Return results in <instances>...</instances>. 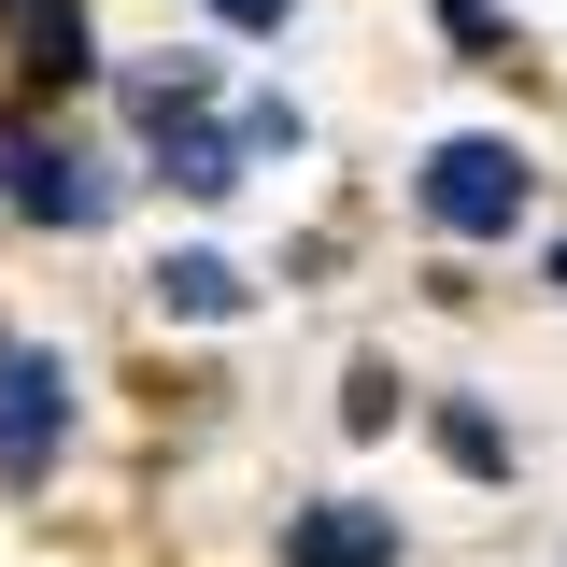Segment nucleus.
Masks as SVG:
<instances>
[{"label":"nucleus","mask_w":567,"mask_h":567,"mask_svg":"<svg viewBox=\"0 0 567 567\" xmlns=\"http://www.w3.org/2000/svg\"><path fill=\"white\" fill-rule=\"evenodd\" d=\"M341 425L369 440V425H398V369H354V398H341Z\"/></svg>","instance_id":"f8f14e48"},{"label":"nucleus","mask_w":567,"mask_h":567,"mask_svg":"<svg viewBox=\"0 0 567 567\" xmlns=\"http://www.w3.org/2000/svg\"><path fill=\"white\" fill-rule=\"evenodd\" d=\"M14 29H29V71H43V85H85V71H100L85 0H14Z\"/></svg>","instance_id":"423d86ee"},{"label":"nucleus","mask_w":567,"mask_h":567,"mask_svg":"<svg viewBox=\"0 0 567 567\" xmlns=\"http://www.w3.org/2000/svg\"><path fill=\"white\" fill-rule=\"evenodd\" d=\"M156 171H171L185 199H227V185H241V128H213V114H156Z\"/></svg>","instance_id":"39448f33"},{"label":"nucleus","mask_w":567,"mask_h":567,"mask_svg":"<svg viewBox=\"0 0 567 567\" xmlns=\"http://www.w3.org/2000/svg\"><path fill=\"white\" fill-rule=\"evenodd\" d=\"M227 29H298V0H213Z\"/></svg>","instance_id":"ddd939ff"},{"label":"nucleus","mask_w":567,"mask_h":567,"mask_svg":"<svg viewBox=\"0 0 567 567\" xmlns=\"http://www.w3.org/2000/svg\"><path fill=\"white\" fill-rule=\"evenodd\" d=\"M525 199H539V171H525L496 128H454V142L412 171V213L440 227V241H511V227H525Z\"/></svg>","instance_id":"f257e3e1"},{"label":"nucleus","mask_w":567,"mask_h":567,"mask_svg":"<svg viewBox=\"0 0 567 567\" xmlns=\"http://www.w3.org/2000/svg\"><path fill=\"white\" fill-rule=\"evenodd\" d=\"M425 425H440V454H454L468 483H511V425H496L483 398H440V412H425Z\"/></svg>","instance_id":"6e6552de"},{"label":"nucleus","mask_w":567,"mask_h":567,"mask_svg":"<svg viewBox=\"0 0 567 567\" xmlns=\"http://www.w3.org/2000/svg\"><path fill=\"white\" fill-rule=\"evenodd\" d=\"M71 440V354L58 341H0V483H43Z\"/></svg>","instance_id":"7ed1b4c3"},{"label":"nucleus","mask_w":567,"mask_h":567,"mask_svg":"<svg viewBox=\"0 0 567 567\" xmlns=\"http://www.w3.org/2000/svg\"><path fill=\"white\" fill-rule=\"evenodd\" d=\"M241 298H256L241 256H171V270H156V312H185V327H227Z\"/></svg>","instance_id":"0eeeda50"},{"label":"nucleus","mask_w":567,"mask_h":567,"mask_svg":"<svg viewBox=\"0 0 567 567\" xmlns=\"http://www.w3.org/2000/svg\"><path fill=\"white\" fill-rule=\"evenodd\" d=\"M554 284H567V241H554Z\"/></svg>","instance_id":"4468645a"},{"label":"nucleus","mask_w":567,"mask_h":567,"mask_svg":"<svg viewBox=\"0 0 567 567\" xmlns=\"http://www.w3.org/2000/svg\"><path fill=\"white\" fill-rule=\"evenodd\" d=\"M128 114H213V58H171V71H128Z\"/></svg>","instance_id":"1a4fd4ad"},{"label":"nucleus","mask_w":567,"mask_h":567,"mask_svg":"<svg viewBox=\"0 0 567 567\" xmlns=\"http://www.w3.org/2000/svg\"><path fill=\"white\" fill-rule=\"evenodd\" d=\"M114 199H128V185H114L85 142L0 114V213H29V227H114Z\"/></svg>","instance_id":"f03ea898"},{"label":"nucleus","mask_w":567,"mask_h":567,"mask_svg":"<svg viewBox=\"0 0 567 567\" xmlns=\"http://www.w3.org/2000/svg\"><path fill=\"white\" fill-rule=\"evenodd\" d=\"M241 156H312V114L298 100H241Z\"/></svg>","instance_id":"9b49d317"},{"label":"nucleus","mask_w":567,"mask_h":567,"mask_svg":"<svg viewBox=\"0 0 567 567\" xmlns=\"http://www.w3.org/2000/svg\"><path fill=\"white\" fill-rule=\"evenodd\" d=\"M284 567H398V511L312 496V511H284Z\"/></svg>","instance_id":"20e7f679"},{"label":"nucleus","mask_w":567,"mask_h":567,"mask_svg":"<svg viewBox=\"0 0 567 567\" xmlns=\"http://www.w3.org/2000/svg\"><path fill=\"white\" fill-rule=\"evenodd\" d=\"M440 29H454L468 71H511V14H496V0H440Z\"/></svg>","instance_id":"9d476101"}]
</instances>
